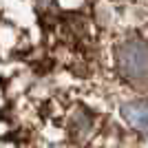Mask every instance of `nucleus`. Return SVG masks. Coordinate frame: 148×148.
<instances>
[{
    "label": "nucleus",
    "instance_id": "obj_1",
    "mask_svg": "<svg viewBox=\"0 0 148 148\" xmlns=\"http://www.w3.org/2000/svg\"><path fill=\"white\" fill-rule=\"evenodd\" d=\"M117 69L130 82H148V44L128 40L117 49Z\"/></svg>",
    "mask_w": 148,
    "mask_h": 148
},
{
    "label": "nucleus",
    "instance_id": "obj_2",
    "mask_svg": "<svg viewBox=\"0 0 148 148\" xmlns=\"http://www.w3.org/2000/svg\"><path fill=\"white\" fill-rule=\"evenodd\" d=\"M122 117L137 130L148 133V102L146 99H135V102H126L122 106Z\"/></svg>",
    "mask_w": 148,
    "mask_h": 148
}]
</instances>
